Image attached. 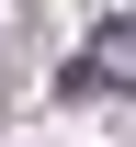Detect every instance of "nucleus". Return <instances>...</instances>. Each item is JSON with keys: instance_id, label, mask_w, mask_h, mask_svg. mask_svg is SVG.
<instances>
[{"instance_id": "obj_1", "label": "nucleus", "mask_w": 136, "mask_h": 147, "mask_svg": "<svg viewBox=\"0 0 136 147\" xmlns=\"http://www.w3.org/2000/svg\"><path fill=\"white\" fill-rule=\"evenodd\" d=\"M91 79H136V23H114V34L79 57V68H68V91H91Z\"/></svg>"}]
</instances>
